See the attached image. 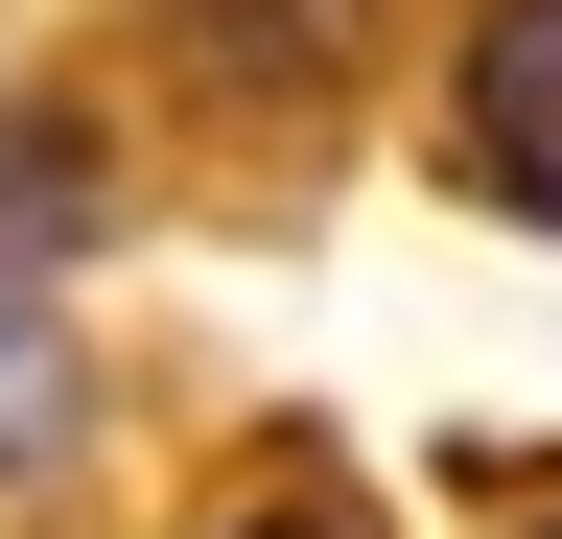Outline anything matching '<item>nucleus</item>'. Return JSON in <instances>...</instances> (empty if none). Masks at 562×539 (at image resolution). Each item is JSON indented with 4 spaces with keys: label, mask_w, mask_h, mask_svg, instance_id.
Returning a JSON list of instances; mask_svg holds the SVG:
<instances>
[{
    "label": "nucleus",
    "mask_w": 562,
    "mask_h": 539,
    "mask_svg": "<svg viewBox=\"0 0 562 539\" xmlns=\"http://www.w3.org/2000/svg\"><path fill=\"white\" fill-rule=\"evenodd\" d=\"M165 24V71L211 117H258V142H305V117L375 94V47H398V0H140Z\"/></svg>",
    "instance_id": "f257e3e1"
},
{
    "label": "nucleus",
    "mask_w": 562,
    "mask_h": 539,
    "mask_svg": "<svg viewBox=\"0 0 562 539\" xmlns=\"http://www.w3.org/2000/svg\"><path fill=\"white\" fill-rule=\"evenodd\" d=\"M446 165L516 235H562V0H469L446 24Z\"/></svg>",
    "instance_id": "f03ea898"
},
{
    "label": "nucleus",
    "mask_w": 562,
    "mask_h": 539,
    "mask_svg": "<svg viewBox=\"0 0 562 539\" xmlns=\"http://www.w3.org/2000/svg\"><path fill=\"white\" fill-rule=\"evenodd\" d=\"M70 423H94V375H70V305L0 258V493H24V469H70Z\"/></svg>",
    "instance_id": "7ed1b4c3"
},
{
    "label": "nucleus",
    "mask_w": 562,
    "mask_h": 539,
    "mask_svg": "<svg viewBox=\"0 0 562 539\" xmlns=\"http://www.w3.org/2000/svg\"><path fill=\"white\" fill-rule=\"evenodd\" d=\"M94 212H117V188H94V142H70L47 94H0V258H70Z\"/></svg>",
    "instance_id": "20e7f679"
},
{
    "label": "nucleus",
    "mask_w": 562,
    "mask_h": 539,
    "mask_svg": "<svg viewBox=\"0 0 562 539\" xmlns=\"http://www.w3.org/2000/svg\"><path fill=\"white\" fill-rule=\"evenodd\" d=\"M211 539H375V516H351V493H235Z\"/></svg>",
    "instance_id": "39448f33"
},
{
    "label": "nucleus",
    "mask_w": 562,
    "mask_h": 539,
    "mask_svg": "<svg viewBox=\"0 0 562 539\" xmlns=\"http://www.w3.org/2000/svg\"><path fill=\"white\" fill-rule=\"evenodd\" d=\"M516 539H562V516H516Z\"/></svg>",
    "instance_id": "423d86ee"
}]
</instances>
